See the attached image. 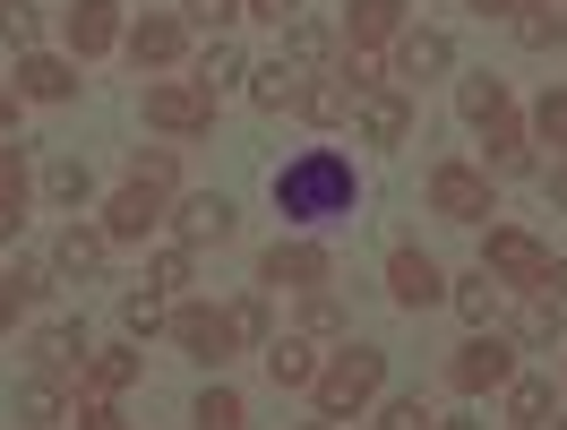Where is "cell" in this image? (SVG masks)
<instances>
[{
  "instance_id": "cell-17",
  "label": "cell",
  "mask_w": 567,
  "mask_h": 430,
  "mask_svg": "<svg viewBox=\"0 0 567 430\" xmlns=\"http://www.w3.org/2000/svg\"><path fill=\"white\" fill-rule=\"evenodd\" d=\"M18 95H35V104H70L78 70H70V61H52V52H27V61H18Z\"/></svg>"
},
{
  "instance_id": "cell-41",
  "label": "cell",
  "mask_w": 567,
  "mask_h": 430,
  "mask_svg": "<svg viewBox=\"0 0 567 430\" xmlns=\"http://www.w3.org/2000/svg\"><path fill=\"white\" fill-rule=\"evenodd\" d=\"M233 327H241V345H267V336H276V319H267V301H258V293L233 301Z\"/></svg>"
},
{
  "instance_id": "cell-54",
  "label": "cell",
  "mask_w": 567,
  "mask_h": 430,
  "mask_svg": "<svg viewBox=\"0 0 567 430\" xmlns=\"http://www.w3.org/2000/svg\"><path fill=\"white\" fill-rule=\"evenodd\" d=\"M559 43H567V9H559Z\"/></svg>"
},
{
  "instance_id": "cell-49",
  "label": "cell",
  "mask_w": 567,
  "mask_h": 430,
  "mask_svg": "<svg viewBox=\"0 0 567 430\" xmlns=\"http://www.w3.org/2000/svg\"><path fill=\"white\" fill-rule=\"evenodd\" d=\"M542 301H567V258H550V276H542Z\"/></svg>"
},
{
  "instance_id": "cell-57",
  "label": "cell",
  "mask_w": 567,
  "mask_h": 430,
  "mask_svg": "<svg viewBox=\"0 0 567 430\" xmlns=\"http://www.w3.org/2000/svg\"><path fill=\"white\" fill-rule=\"evenodd\" d=\"M559 430H567V422H559Z\"/></svg>"
},
{
  "instance_id": "cell-53",
  "label": "cell",
  "mask_w": 567,
  "mask_h": 430,
  "mask_svg": "<svg viewBox=\"0 0 567 430\" xmlns=\"http://www.w3.org/2000/svg\"><path fill=\"white\" fill-rule=\"evenodd\" d=\"M439 430H473V422H439Z\"/></svg>"
},
{
  "instance_id": "cell-14",
  "label": "cell",
  "mask_w": 567,
  "mask_h": 430,
  "mask_svg": "<svg viewBox=\"0 0 567 430\" xmlns=\"http://www.w3.org/2000/svg\"><path fill=\"white\" fill-rule=\"evenodd\" d=\"M181 242H233V224H241V215H233V198H224V190H198V198H181Z\"/></svg>"
},
{
  "instance_id": "cell-15",
  "label": "cell",
  "mask_w": 567,
  "mask_h": 430,
  "mask_svg": "<svg viewBox=\"0 0 567 430\" xmlns=\"http://www.w3.org/2000/svg\"><path fill=\"white\" fill-rule=\"evenodd\" d=\"M447 61H456V43L439 35V27H413V35H395V78H413V86H422V78H439Z\"/></svg>"
},
{
  "instance_id": "cell-39",
  "label": "cell",
  "mask_w": 567,
  "mask_h": 430,
  "mask_svg": "<svg viewBox=\"0 0 567 430\" xmlns=\"http://www.w3.org/2000/svg\"><path fill=\"white\" fill-rule=\"evenodd\" d=\"M198 430H241V396L207 388V396H198Z\"/></svg>"
},
{
  "instance_id": "cell-5",
  "label": "cell",
  "mask_w": 567,
  "mask_h": 430,
  "mask_svg": "<svg viewBox=\"0 0 567 430\" xmlns=\"http://www.w3.org/2000/svg\"><path fill=\"white\" fill-rule=\"evenodd\" d=\"M164 327H173V345H181L189 361H224L233 345H241V327H233V310H207V301H181V310H173Z\"/></svg>"
},
{
  "instance_id": "cell-46",
  "label": "cell",
  "mask_w": 567,
  "mask_h": 430,
  "mask_svg": "<svg viewBox=\"0 0 567 430\" xmlns=\"http://www.w3.org/2000/svg\"><path fill=\"white\" fill-rule=\"evenodd\" d=\"M189 285V250H164L155 258V293H181Z\"/></svg>"
},
{
  "instance_id": "cell-28",
  "label": "cell",
  "mask_w": 567,
  "mask_h": 430,
  "mask_svg": "<svg viewBox=\"0 0 567 430\" xmlns=\"http://www.w3.org/2000/svg\"><path fill=\"white\" fill-rule=\"evenodd\" d=\"M61 413H70V405H61V379H52V370H43V379H27V388H18V422L52 430V422H61Z\"/></svg>"
},
{
  "instance_id": "cell-52",
  "label": "cell",
  "mask_w": 567,
  "mask_h": 430,
  "mask_svg": "<svg viewBox=\"0 0 567 430\" xmlns=\"http://www.w3.org/2000/svg\"><path fill=\"white\" fill-rule=\"evenodd\" d=\"M473 9H491V18H498V9H516V0H473Z\"/></svg>"
},
{
  "instance_id": "cell-47",
  "label": "cell",
  "mask_w": 567,
  "mask_h": 430,
  "mask_svg": "<svg viewBox=\"0 0 567 430\" xmlns=\"http://www.w3.org/2000/svg\"><path fill=\"white\" fill-rule=\"evenodd\" d=\"M241 18H267V27H292V18H301V0H241Z\"/></svg>"
},
{
  "instance_id": "cell-31",
  "label": "cell",
  "mask_w": 567,
  "mask_h": 430,
  "mask_svg": "<svg viewBox=\"0 0 567 430\" xmlns=\"http://www.w3.org/2000/svg\"><path fill=\"white\" fill-rule=\"evenodd\" d=\"M550 405H559V388H550V379H507V413H516V422H550Z\"/></svg>"
},
{
  "instance_id": "cell-20",
  "label": "cell",
  "mask_w": 567,
  "mask_h": 430,
  "mask_svg": "<svg viewBox=\"0 0 567 430\" xmlns=\"http://www.w3.org/2000/svg\"><path fill=\"white\" fill-rule=\"evenodd\" d=\"M258 354H267V379H276V388H310V379H319V354H310V336H267Z\"/></svg>"
},
{
  "instance_id": "cell-45",
  "label": "cell",
  "mask_w": 567,
  "mask_h": 430,
  "mask_svg": "<svg viewBox=\"0 0 567 430\" xmlns=\"http://www.w3.org/2000/svg\"><path fill=\"white\" fill-rule=\"evenodd\" d=\"M525 345H559V310H550V301L525 310Z\"/></svg>"
},
{
  "instance_id": "cell-16",
  "label": "cell",
  "mask_w": 567,
  "mask_h": 430,
  "mask_svg": "<svg viewBox=\"0 0 567 430\" xmlns=\"http://www.w3.org/2000/svg\"><path fill=\"white\" fill-rule=\"evenodd\" d=\"M43 293H52V267H43V258H18V267L0 276V336L27 319V301H43Z\"/></svg>"
},
{
  "instance_id": "cell-6",
  "label": "cell",
  "mask_w": 567,
  "mask_h": 430,
  "mask_svg": "<svg viewBox=\"0 0 567 430\" xmlns=\"http://www.w3.org/2000/svg\"><path fill=\"white\" fill-rule=\"evenodd\" d=\"M482 276H498V285H516V293H542L550 250H542L533 233H491V242H482Z\"/></svg>"
},
{
  "instance_id": "cell-2",
  "label": "cell",
  "mask_w": 567,
  "mask_h": 430,
  "mask_svg": "<svg viewBox=\"0 0 567 430\" xmlns=\"http://www.w3.org/2000/svg\"><path fill=\"white\" fill-rule=\"evenodd\" d=\"M379 388H388V354H379V345H353V354L319 361V379H310V396H319V413H327V422L361 413V405H370Z\"/></svg>"
},
{
  "instance_id": "cell-4",
  "label": "cell",
  "mask_w": 567,
  "mask_h": 430,
  "mask_svg": "<svg viewBox=\"0 0 567 430\" xmlns=\"http://www.w3.org/2000/svg\"><path fill=\"white\" fill-rule=\"evenodd\" d=\"M507 379H516V345H507V336H498V327H482V336H473V345H464V354L447 361V388H456V396L507 388Z\"/></svg>"
},
{
  "instance_id": "cell-40",
  "label": "cell",
  "mask_w": 567,
  "mask_h": 430,
  "mask_svg": "<svg viewBox=\"0 0 567 430\" xmlns=\"http://www.w3.org/2000/svg\"><path fill=\"white\" fill-rule=\"evenodd\" d=\"M121 327H130V336H155V327H164V301H155V293H130V301H121Z\"/></svg>"
},
{
  "instance_id": "cell-37",
  "label": "cell",
  "mask_w": 567,
  "mask_h": 430,
  "mask_svg": "<svg viewBox=\"0 0 567 430\" xmlns=\"http://www.w3.org/2000/svg\"><path fill=\"white\" fill-rule=\"evenodd\" d=\"M456 310H464L473 327H491V319H498V285H491V276H464V285H456Z\"/></svg>"
},
{
  "instance_id": "cell-38",
  "label": "cell",
  "mask_w": 567,
  "mask_h": 430,
  "mask_svg": "<svg viewBox=\"0 0 567 430\" xmlns=\"http://www.w3.org/2000/svg\"><path fill=\"white\" fill-rule=\"evenodd\" d=\"M379 430H439V413H430L422 396H388V405H379Z\"/></svg>"
},
{
  "instance_id": "cell-13",
  "label": "cell",
  "mask_w": 567,
  "mask_h": 430,
  "mask_svg": "<svg viewBox=\"0 0 567 430\" xmlns=\"http://www.w3.org/2000/svg\"><path fill=\"white\" fill-rule=\"evenodd\" d=\"M388 293L404 301V310H430V301L447 293V276H439L422 250H395V258H388Z\"/></svg>"
},
{
  "instance_id": "cell-26",
  "label": "cell",
  "mask_w": 567,
  "mask_h": 430,
  "mask_svg": "<svg viewBox=\"0 0 567 430\" xmlns=\"http://www.w3.org/2000/svg\"><path fill=\"white\" fill-rule=\"evenodd\" d=\"M456 112L473 121V130H491L498 112H516V104H507V86H498V78L482 70V78H464V86H456Z\"/></svg>"
},
{
  "instance_id": "cell-56",
  "label": "cell",
  "mask_w": 567,
  "mask_h": 430,
  "mask_svg": "<svg viewBox=\"0 0 567 430\" xmlns=\"http://www.w3.org/2000/svg\"><path fill=\"white\" fill-rule=\"evenodd\" d=\"M0 9H18V0H0Z\"/></svg>"
},
{
  "instance_id": "cell-33",
  "label": "cell",
  "mask_w": 567,
  "mask_h": 430,
  "mask_svg": "<svg viewBox=\"0 0 567 430\" xmlns=\"http://www.w3.org/2000/svg\"><path fill=\"white\" fill-rule=\"evenodd\" d=\"M301 327H310V345H336V336H353V319H344V301H336V293H310Z\"/></svg>"
},
{
  "instance_id": "cell-29",
  "label": "cell",
  "mask_w": 567,
  "mask_h": 430,
  "mask_svg": "<svg viewBox=\"0 0 567 430\" xmlns=\"http://www.w3.org/2000/svg\"><path fill=\"white\" fill-rule=\"evenodd\" d=\"M284 61H292L301 78L327 61V27H319V18H292V27H284Z\"/></svg>"
},
{
  "instance_id": "cell-8",
  "label": "cell",
  "mask_w": 567,
  "mask_h": 430,
  "mask_svg": "<svg viewBox=\"0 0 567 430\" xmlns=\"http://www.w3.org/2000/svg\"><path fill=\"white\" fill-rule=\"evenodd\" d=\"M258 276L284 293H327V276H336V258L319 250V242H276V250L258 258Z\"/></svg>"
},
{
  "instance_id": "cell-18",
  "label": "cell",
  "mask_w": 567,
  "mask_h": 430,
  "mask_svg": "<svg viewBox=\"0 0 567 430\" xmlns=\"http://www.w3.org/2000/svg\"><path fill=\"white\" fill-rule=\"evenodd\" d=\"M361 139H370V146H404V139H413V104L388 95V86H379V95H361Z\"/></svg>"
},
{
  "instance_id": "cell-55",
  "label": "cell",
  "mask_w": 567,
  "mask_h": 430,
  "mask_svg": "<svg viewBox=\"0 0 567 430\" xmlns=\"http://www.w3.org/2000/svg\"><path fill=\"white\" fill-rule=\"evenodd\" d=\"M301 430H327V422H301Z\"/></svg>"
},
{
  "instance_id": "cell-44",
  "label": "cell",
  "mask_w": 567,
  "mask_h": 430,
  "mask_svg": "<svg viewBox=\"0 0 567 430\" xmlns=\"http://www.w3.org/2000/svg\"><path fill=\"white\" fill-rule=\"evenodd\" d=\"M181 9H189V18H198V27H215V35H224V27H233V18H241V0H181Z\"/></svg>"
},
{
  "instance_id": "cell-42",
  "label": "cell",
  "mask_w": 567,
  "mask_h": 430,
  "mask_svg": "<svg viewBox=\"0 0 567 430\" xmlns=\"http://www.w3.org/2000/svg\"><path fill=\"white\" fill-rule=\"evenodd\" d=\"M344 86H353V104H361V95H379V86H388V61L353 52V61H344Z\"/></svg>"
},
{
  "instance_id": "cell-22",
  "label": "cell",
  "mask_w": 567,
  "mask_h": 430,
  "mask_svg": "<svg viewBox=\"0 0 567 430\" xmlns=\"http://www.w3.org/2000/svg\"><path fill=\"white\" fill-rule=\"evenodd\" d=\"M18 224H27V146L9 139L0 146V242H18Z\"/></svg>"
},
{
  "instance_id": "cell-19",
  "label": "cell",
  "mask_w": 567,
  "mask_h": 430,
  "mask_svg": "<svg viewBox=\"0 0 567 430\" xmlns=\"http://www.w3.org/2000/svg\"><path fill=\"white\" fill-rule=\"evenodd\" d=\"M344 35H353V52L395 43V35H404V0H353V9H344Z\"/></svg>"
},
{
  "instance_id": "cell-27",
  "label": "cell",
  "mask_w": 567,
  "mask_h": 430,
  "mask_svg": "<svg viewBox=\"0 0 567 430\" xmlns=\"http://www.w3.org/2000/svg\"><path fill=\"white\" fill-rule=\"evenodd\" d=\"M138 370H146V361L130 354V345H112V354H86V388H95V396H121Z\"/></svg>"
},
{
  "instance_id": "cell-23",
  "label": "cell",
  "mask_w": 567,
  "mask_h": 430,
  "mask_svg": "<svg viewBox=\"0 0 567 430\" xmlns=\"http://www.w3.org/2000/svg\"><path fill=\"white\" fill-rule=\"evenodd\" d=\"M249 104H258V112H292V104H301V70H292L284 52H276V61H258V70H249Z\"/></svg>"
},
{
  "instance_id": "cell-43",
  "label": "cell",
  "mask_w": 567,
  "mask_h": 430,
  "mask_svg": "<svg viewBox=\"0 0 567 430\" xmlns=\"http://www.w3.org/2000/svg\"><path fill=\"white\" fill-rule=\"evenodd\" d=\"M0 43H9V52H35V9H27V0L0 9Z\"/></svg>"
},
{
  "instance_id": "cell-12",
  "label": "cell",
  "mask_w": 567,
  "mask_h": 430,
  "mask_svg": "<svg viewBox=\"0 0 567 430\" xmlns=\"http://www.w3.org/2000/svg\"><path fill=\"white\" fill-rule=\"evenodd\" d=\"M155 215H164V190L130 181V190L104 207V242H146V224H155Z\"/></svg>"
},
{
  "instance_id": "cell-21",
  "label": "cell",
  "mask_w": 567,
  "mask_h": 430,
  "mask_svg": "<svg viewBox=\"0 0 567 430\" xmlns=\"http://www.w3.org/2000/svg\"><path fill=\"white\" fill-rule=\"evenodd\" d=\"M301 121H310V130H336V121H344V112H353V86H344V70H327V78H310V86H301Z\"/></svg>"
},
{
  "instance_id": "cell-3",
  "label": "cell",
  "mask_w": 567,
  "mask_h": 430,
  "mask_svg": "<svg viewBox=\"0 0 567 430\" xmlns=\"http://www.w3.org/2000/svg\"><path fill=\"white\" fill-rule=\"evenodd\" d=\"M146 121L173 139H198V130H215V95L198 78H164V86H146Z\"/></svg>"
},
{
  "instance_id": "cell-7",
  "label": "cell",
  "mask_w": 567,
  "mask_h": 430,
  "mask_svg": "<svg viewBox=\"0 0 567 430\" xmlns=\"http://www.w3.org/2000/svg\"><path fill=\"white\" fill-rule=\"evenodd\" d=\"M430 215H447V224H482V215H491V173H473V164H439V173H430Z\"/></svg>"
},
{
  "instance_id": "cell-50",
  "label": "cell",
  "mask_w": 567,
  "mask_h": 430,
  "mask_svg": "<svg viewBox=\"0 0 567 430\" xmlns=\"http://www.w3.org/2000/svg\"><path fill=\"white\" fill-rule=\"evenodd\" d=\"M9 130H18V95H0V139H9Z\"/></svg>"
},
{
  "instance_id": "cell-51",
  "label": "cell",
  "mask_w": 567,
  "mask_h": 430,
  "mask_svg": "<svg viewBox=\"0 0 567 430\" xmlns=\"http://www.w3.org/2000/svg\"><path fill=\"white\" fill-rule=\"evenodd\" d=\"M550 198H559V207H567V164H559V173H550Z\"/></svg>"
},
{
  "instance_id": "cell-25",
  "label": "cell",
  "mask_w": 567,
  "mask_h": 430,
  "mask_svg": "<svg viewBox=\"0 0 567 430\" xmlns=\"http://www.w3.org/2000/svg\"><path fill=\"white\" fill-rule=\"evenodd\" d=\"M35 361L52 370V379H61V370H86V327H78V319L43 327V336H35Z\"/></svg>"
},
{
  "instance_id": "cell-36",
  "label": "cell",
  "mask_w": 567,
  "mask_h": 430,
  "mask_svg": "<svg viewBox=\"0 0 567 430\" xmlns=\"http://www.w3.org/2000/svg\"><path fill=\"white\" fill-rule=\"evenodd\" d=\"M533 139H542V146H559V155H567V86H550V95L533 104Z\"/></svg>"
},
{
  "instance_id": "cell-48",
  "label": "cell",
  "mask_w": 567,
  "mask_h": 430,
  "mask_svg": "<svg viewBox=\"0 0 567 430\" xmlns=\"http://www.w3.org/2000/svg\"><path fill=\"white\" fill-rule=\"evenodd\" d=\"M78 430H121V413H112V396H86V405H78Z\"/></svg>"
},
{
  "instance_id": "cell-1",
  "label": "cell",
  "mask_w": 567,
  "mask_h": 430,
  "mask_svg": "<svg viewBox=\"0 0 567 430\" xmlns=\"http://www.w3.org/2000/svg\"><path fill=\"white\" fill-rule=\"evenodd\" d=\"M276 215L284 224H336V215H353L361 181H353V155L344 146H301L292 164H276Z\"/></svg>"
},
{
  "instance_id": "cell-34",
  "label": "cell",
  "mask_w": 567,
  "mask_h": 430,
  "mask_svg": "<svg viewBox=\"0 0 567 430\" xmlns=\"http://www.w3.org/2000/svg\"><path fill=\"white\" fill-rule=\"evenodd\" d=\"M233 78H241V43H224V35H215V43H207V61H198V86H207V95H224Z\"/></svg>"
},
{
  "instance_id": "cell-24",
  "label": "cell",
  "mask_w": 567,
  "mask_h": 430,
  "mask_svg": "<svg viewBox=\"0 0 567 430\" xmlns=\"http://www.w3.org/2000/svg\"><path fill=\"white\" fill-rule=\"evenodd\" d=\"M104 233H86V224H70L61 242H52V276H104Z\"/></svg>"
},
{
  "instance_id": "cell-10",
  "label": "cell",
  "mask_w": 567,
  "mask_h": 430,
  "mask_svg": "<svg viewBox=\"0 0 567 430\" xmlns=\"http://www.w3.org/2000/svg\"><path fill=\"white\" fill-rule=\"evenodd\" d=\"M121 35H130V27H121V0H70V43H78V61L112 52Z\"/></svg>"
},
{
  "instance_id": "cell-11",
  "label": "cell",
  "mask_w": 567,
  "mask_h": 430,
  "mask_svg": "<svg viewBox=\"0 0 567 430\" xmlns=\"http://www.w3.org/2000/svg\"><path fill=\"white\" fill-rule=\"evenodd\" d=\"M482 139H491V155H482V173H491V181H525L533 173V139H525V121H516V112H498Z\"/></svg>"
},
{
  "instance_id": "cell-30",
  "label": "cell",
  "mask_w": 567,
  "mask_h": 430,
  "mask_svg": "<svg viewBox=\"0 0 567 430\" xmlns=\"http://www.w3.org/2000/svg\"><path fill=\"white\" fill-rule=\"evenodd\" d=\"M43 190H52L61 207H86V198H95V173H86L78 155H61V164H43Z\"/></svg>"
},
{
  "instance_id": "cell-32",
  "label": "cell",
  "mask_w": 567,
  "mask_h": 430,
  "mask_svg": "<svg viewBox=\"0 0 567 430\" xmlns=\"http://www.w3.org/2000/svg\"><path fill=\"white\" fill-rule=\"evenodd\" d=\"M516 43H525V52H550V43H559V9H542V0H516Z\"/></svg>"
},
{
  "instance_id": "cell-35",
  "label": "cell",
  "mask_w": 567,
  "mask_h": 430,
  "mask_svg": "<svg viewBox=\"0 0 567 430\" xmlns=\"http://www.w3.org/2000/svg\"><path fill=\"white\" fill-rule=\"evenodd\" d=\"M130 181H146V190H173V181H181V155H173V146H138V155H130Z\"/></svg>"
},
{
  "instance_id": "cell-9",
  "label": "cell",
  "mask_w": 567,
  "mask_h": 430,
  "mask_svg": "<svg viewBox=\"0 0 567 430\" xmlns=\"http://www.w3.org/2000/svg\"><path fill=\"white\" fill-rule=\"evenodd\" d=\"M121 43H130V61H138V70H173L181 43H189V27H181L173 9H146V18H138V27H130Z\"/></svg>"
}]
</instances>
